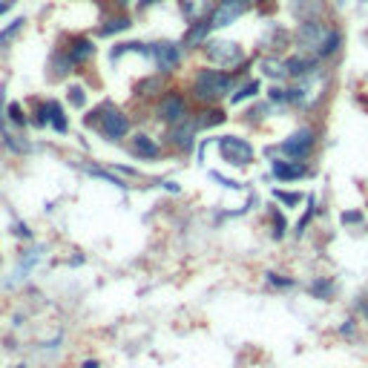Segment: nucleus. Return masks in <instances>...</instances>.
I'll return each instance as SVG.
<instances>
[{"label":"nucleus","instance_id":"obj_1","mask_svg":"<svg viewBox=\"0 0 368 368\" xmlns=\"http://www.w3.org/2000/svg\"><path fill=\"white\" fill-rule=\"evenodd\" d=\"M294 44L299 52L314 55L317 60H331L343 46V32L336 26L320 20H302L294 32Z\"/></svg>","mask_w":368,"mask_h":368},{"label":"nucleus","instance_id":"obj_2","mask_svg":"<svg viewBox=\"0 0 368 368\" xmlns=\"http://www.w3.org/2000/svg\"><path fill=\"white\" fill-rule=\"evenodd\" d=\"M236 89V78L222 70H199L193 78V98L202 104H216Z\"/></svg>","mask_w":368,"mask_h":368},{"label":"nucleus","instance_id":"obj_3","mask_svg":"<svg viewBox=\"0 0 368 368\" xmlns=\"http://www.w3.org/2000/svg\"><path fill=\"white\" fill-rule=\"evenodd\" d=\"M317 150V130L314 127H299L294 130L288 138L280 141L276 152H280L282 159H296V162H305Z\"/></svg>","mask_w":368,"mask_h":368},{"label":"nucleus","instance_id":"obj_4","mask_svg":"<svg viewBox=\"0 0 368 368\" xmlns=\"http://www.w3.org/2000/svg\"><path fill=\"white\" fill-rule=\"evenodd\" d=\"M204 58L210 60L213 67H222V70H236L244 64V49L236 41H207L204 44Z\"/></svg>","mask_w":368,"mask_h":368},{"label":"nucleus","instance_id":"obj_5","mask_svg":"<svg viewBox=\"0 0 368 368\" xmlns=\"http://www.w3.org/2000/svg\"><path fill=\"white\" fill-rule=\"evenodd\" d=\"M216 147L222 152V159L233 167H248L254 164V156H256V150L248 138H239V136H222L216 138Z\"/></svg>","mask_w":368,"mask_h":368},{"label":"nucleus","instance_id":"obj_6","mask_svg":"<svg viewBox=\"0 0 368 368\" xmlns=\"http://www.w3.org/2000/svg\"><path fill=\"white\" fill-rule=\"evenodd\" d=\"M254 4H256V0H219V4H216V12L210 15V26H213V29L230 26V23L239 20L244 12H251Z\"/></svg>","mask_w":368,"mask_h":368},{"label":"nucleus","instance_id":"obj_7","mask_svg":"<svg viewBox=\"0 0 368 368\" xmlns=\"http://www.w3.org/2000/svg\"><path fill=\"white\" fill-rule=\"evenodd\" d=\"M98 115H101V133H104V138L118 141V138H124L130 133V121H127L124 112H118L112 107H104Z\"/></svg>","mask_w":368,"mask_h":368},{"label":"nucleus","instance_id":"obj_8","mask_svg":"<svg viewBox=\"0 0 368 368\" xmlns=\"http://www.w3.org/2000/svg\"><path fill=\"white\" fill-rule=\"evenodd\" d=\"M270 173H273L276 181H299V178L311 176V167L305 162H296V159H273Z\"/></svg>","mask_w":368,"mask_h":368},{"label":"nucleus","instance_id":"obj_9","mask_svg":"<svg viewBox=\"0 0 368 368\" xmlns=\"http://www.w3.org/2000/svg\"><path fill=\"white\" fill-rule=\"evenodd\" d=\"M202 127V121L199 118H193V115H184L181 121H176L173 124V130H170V138H173V144L178 147V150H193V141H196V130Z\"/></svg>","mask_w":368,"mask_h":368},{"label":"nucleus","instance_id":"obj_10","mask_svg":"<svg viewBox=\"0 0 368 368\" xmlns=\"http://www.w3.org/2000/svg\"><path fill=\"white\" fill-rule=\"evenodd\" d=\"M150 55L156 58L159 70L167 75V72H176L178 64H181V46L178 44H170V41H162L156 46H150Z\"/></svg>","mask_w":368,"mask_h":368},{"label":"nucleus","instance_id":"obj_11","mask_svg":"<svg viewBox=\"0 0 368 368\" xmlns=\"http://www.w3.org/2000/svg\"><path fill=\"white\" fill-rule=\"evenodd\" d=\"M322 60H317L314 55H305V52H299V55H291V58H285V67H288V78H294V81H299V78H308V75H314V72H320L322 67Z\"/></svg>","mask_w":368,"mask_h":368},{"label":"nucleus","instance_id":"obj_12","mask_svg":"<svg viewBox=\"0 0 368 368\" xmlns=\"http://www.w3.org/2000/svg\"><path fill=\"white\" fill-rule=\"evenodd\" d=\"M184 115H188V101H184V96H178V92H170V96L162 98L159 104V118L167 121V124L173 127L176 121H181Z\"/></svg>","mask_w":368,"mask_h":368},{"label":"nucleus","instance_id":"obj_13","mask_svg":"<svg viewBox=\"0 0 368 368\" xmlns=\"http://www.w3.org/2000/svg\"><path fill=\"white\" fill-rule=\"evenodd\" d=\"M288 9L302 23V20H320L325 15L328 4L325 0H288Z\"/></svg>","mask_w":368,"mask_h":368},{"label":"nucleus","instance_id":"obj_14","mask_svg":"<svg viewBox=\"0 0 368 368\" xmlns=\"http://www.w3.org/2000/svg\"><path fill=\"white\" fill-rule=\"evenodd\" d=\"M181 12L190 23H199V20H207V15L216 12V4L213 0H181Z\"/></svg>","mask_w":368,"mask_h":368},{"label":"nucleus","instance_id":"obj_15","mask_svg":"<svg viewBox=\"0 0 368 368\" xmlns=\"http://www.w3.org/2000/svg\"><path fill=\"white\" fill-rule=\"evenodd\" d=\"M259 70L265 78L270 81H285L288 78V67H285V58H276V55H265L259 60Z\"/></svg>","mask_w":368,"mask_h":368},{"label":"nucleus","instance_id":"obj_16","mask_svg":"<svg viewBox=\"0 0 368 368\" xmlns=\"http://www.w3.org/2000/svg\"><path fill=\"white\" fill-rule=\"evenodd\" d=\"M308 294H311L314 299L328 302V299L336 294V280H331V276H317V280L308 285Z\"/></svg>","mask_w":368,"mask_h":368},{"label":"nucleus","instance_id":"obj_17","mask_svg":"<svg viewBox=\"0 0 368 368\" xmlns=\"http://www.w3.org/2000/svg\"><path fill=\"white\" fill-rule=\"evenodd\" d=\"M67 55L72 58V64H84V60H89L92 55H96V44H92L89 38H78V41H72Z\"/></svg>","mask_w":368,"mask_h":368},{"label":"nucleus","instance_id":"obj_18","mask_svg":"<svg viewBox=\"0 0 368 368\" xmlns=\"http://www.w3.org/2000/svg\"><path fill=\"white\" fill-rule=\"evenodd\" d=\"M213 32V26H210V20H199V23H190V32H188V38H184V44L188 46H204L207 44V35Z\"/></svg>","mask_w":368,"mask_h":368},{"label":"nucleus","instance_id":"obj_19","mask_svg":"<svg viewBox=\"0 0 368 368\" xmlns=\"http://www.w3.org/2000/svg\"><path fill=\"white\" fill-rule=\"evenodd\" d=\"M133 150L138 152L141 159H159V152H162L156 141H152L150 136H141V133H138V136L133 138Z\"/></svg>","mask_w":368,"mask_h":368},{"label":"nucleus","instance_id":"obj_20","mask_svg":"<svg viewBox=\"0 0 368 368\" xmlns=\"http://www.w3.org/2000/svg\"><path fill=\"white\" fill-rule=\"evenodd\" d=\"M259 89H262V84L254 78V81H244L233 96H230V104H242V101H251V98H256L259 96Z\"/></svg>","mask_w":368,"mask_h":368},{"label":"nucleus","instance_id":"obj_21","mask_svg":"<svg viewBox=\"0 0 368 368\" xmlns=\"http://www.w3.org/2000/svg\"><path fill=\"white\" fill-rule=\"evenodd\" d=\"M49 107V124L64 136V133H70V121H67V115H64V110H60V104L58 101H49L46 104Z\"/></svg>","mask_w":368,"mask_h":368},{"label":"nucleus","instance_id":"obj_22","mask_svg":"<svg viewBox=\"0 0 368 368\" xmlns=\"http://www.w3.org/2000/svg\"><path fill=\"white\" fill-rule=\"evenodd\" d=\"M273 199L280 202L282 207H288V210H291V207H299L305 196H302V193H294V190H273Z\"/></svg>","mask_w":368,"mask_h":368},{"label":"nucleus","instance_id":"obj_23","mask_svg":"<svg viewBox=\"0 0 368 368\" xmlns=\"http://www.w3.org/2000/svg\"><path fill=\"white\" fill-rule=\"evenodd\" d=\"M314 216H317V199H314V196H308V210H305V216L296 222V230H294V233H296V236H302L305 230H308V225L314 222Z\"/></svg>","mask_w":368,"mask_h":368},{"label":"nucleus","instance_id":"obj_24","mask_svg":"<svg viewBox=\"0 0 368 368\" xmlns=\"http://www.w3.org/2000/svg\"><path fill=\"white\" fill-rule=\"evenodd\" d=\"M270 216H273V239L280 242V239H285V230H288V222H285V213L282 210H270Z\"/></svg>","mask_w":368,"mask_h":368},{"label":"nucleus","instance_id":"obj_25","mask_svg":"<svg viewBox=\"0 0 368 368\" xmlns=\"http://www.w3.org/2000/svg\"><path fill=\"white\" fill-rule=\"evenodd\" d=\"M133 23H130V18H112V20H107V26H101V35H112V32H124V29H130Z\"/></svg>","mask_w":368,"mask_h":368},{"label":"nucleus","instance_id":"obj_26","mask_svg":"<svg viewBox=\"0 0 368 368\" xmlns=\"http://www.w3.org/2000/svg\"><path fill=\"white\" fill-rule=\"evenodd\" d=\"M268 101H270V104H291L288 86H280V84H273V86L268 89Z\"/></svg>","mask_w":368,"mask_h":368},{"label":"nucleus","instance_id":"obj_27","mask_svg":"<svg viewBox=\"0 0 368 368\" xmlns=\"http://www.w3.org/2000/svg\"><path fill=\"white\" fill-rule=\"evenodd\" d=\"M265 276H268V282H270L273 288H294V285H296V280H291V276H282V273H273V270L265 273Z\"/></svg>","mask_w":368,"mask_h":368},{"label":"nucleus","instance_id":"obj_28","mask_svg":"<svg viewBox=\"0 0 368 368\" xmlns=\"http://www.w3.org/2000/svg\"><path fill=\"white\" fill-rule=\"evenodd\" d=\"M225 112L222 110H210V112H204V118H202V127H216V124H225Z\"/></svg>","mask_w":368,"mask_h":368},{"label":"nucleus","instance_id":"obj_29","mask_svg":"<svg viewBox=\"0 0 368 368\" xmlns=\"http://www.w3.org/2000/svg\"><path fill=\"white\" fill-rule=\"evenodd\" d=\"M340 222H343L346 228H348V225H362V222H365V213H362V210H343Z\"/></svg>","mask_w":368,"mask_h":368},{"label":"nucleus","instance_id":"obj_30","mask_svg":"<svg viewBox=\"0 0 368 368\" xmlns=\"http://www.w3.org/2000/svg\"><path fill=\"white\" fill-rule=\"evenodd\" d=\"M9 121H12V124H18V127L26 124V115H23V107H20V104H9Z\"/></svg>","mask_w":368,"mask_h":368},{"label":"nucleus","instance_id":"obj_31","mask_svg":"<svg viewBox=\"0 0 368 368\" xmlns=\"http://www.w3.org/2000/svg\"><path fill=\"white\" fill-rule=\"evenodd\" d=\"M70 104H72V107H84V104H86L84 86H70Z\"/></svg>","mask_w":368,"mask_h":368},{"label":"nucleus","instance_id":"obj_32","mask_svg":"<svg viewBox=\"0 0 368 368\" xmlns=\"http://www.w3.org/2000/svg\"><path fill=\"white\" fill-rule=\"evenodd\" d=\"M70 67H72V58H70V55H67V58H64V55H55V72H58V75H67Z\"/></svg>","mask_w":368,"mask_h":368},{"label":"nucleus","instance_id":"obj_33","mask_svg":"<svg viewBox=\"0 0 368 368\" xmlns=\"http://www.w3.org/2000/svg\"><path fill=\"white\" fill-rule=\"evenodd\" d=\"M213 178H216L219 184H222V188H230V190H242V184L239 181H233V178H225V176H219V173H210Z\"/></svg>","mask_w":368,"mask_h":368},{"label":"nucleus","instance_id":"obj_34","mask_svg":"<svg viewBox=\"0 0 368 368\" xmlns=\"http://www.w3.org/2000/svg\"><path fill=\"white\" fill-rule=\"evenodd\" d=\"M354 328H357V320H346V325L340 328V334H343V336H351V334H354Z\"/></svg>","mask_w":368,"mask_h":368},{"label":"nucleus","instance_id":"obj_35","mask_svg":"<svg viewBox=\"0 0 368 368\" xmlns=\"http://www.w3.org/2000/svg\"><path fill=\"white\" fill-rule=\"evenodd\" d=\"M15 233H18V236H23V239H32V230H29L26 225H15Z\"/></svg>","mask_w":368,"mask_h":368},{"label":"nucleus","instance_id":"obj_36","mask_svg":"<svg viewBox=\"0 0 368 368\" xmlns=\"http://www.w3.org/2000/svg\"><path fill=\"white\" fill-rule=\"evenodd\" d=\"M360 314H362V320L368 322V296H365V299L360 302Z\"/></svg>","mask_w":368,"mask_h":368},{"label":"nucleus","instance_id":"obj_37","mask_svg":"<svg viewBox=\"0 0 368 368\" xmlns=\"http://www.w3.org/2000/svg\"><path fill=\"white\" fill-rule=\"evenodd\" d=\"M164 190H170V193H178L181 188H178V184H176V181H164Z\"/></svg>","mask_w":368,"mask_h":368},{"label":"nucleus","instance_id":"obj_38","mask_svg":"<svg viewBox=\"0 0 368 368\" xmlns=\"http://www.w3.org/2000/svg\"><path fill=\"white\" fill-rule=\"evenodd\" d=\"M15 6V0H4V4H0V15H4V12H9Z\"/></svg>","mask_w":368,"mask_h":368},{"label":"nucleus","instance_id":"obj_39","mask_svg":"<svg viewBox=\"0 0 368 368\" xmlns=\"http://www.w3.org/2000/svg\"><path fill=\"white\" fill-rule=\"evenodd\" d=\"M81 368H101V365H98V362H96V360H86V362H84V365H81Z\"/></svg>","mask_w":368,"mask_h":368},{"label":"nucleus","instance_id":"obj_40","mask_svg":"<svg viewBox=\"0 0 368 368\" xmlns=\"http://www.w3.org/2000/svg\"><path fill=\"white\" fill-rule=\"evenodd\" d=\"M152 4H159V0H141L138 6H152Z\"/></svg>","mask_w":368,"mask_h":368},{"label":"nucleus","instance_id":"obj_41","mask_svg":"<svg viewBox=\"0 0 368 368\" xmlns=\"http://www.w3.org/2000/svg\"><path fill=\"white\" fill-rule=\"evenodd\" d=\"M118 4H130V0H118Z\"/></svg>","mask_w":368,"mask_h":368},{"label":"nucleus","instance_id":"obj_42","mask_svg":"<svg viewBox=\"0 0 368 368\" xmlns=\"http://www.w3.org/2000/svg\"><path fill=\"white\" fill-rule=\"evenodd\" d=\"M15 368H26V365H15Z\"/></svg>","mask_w":368,"mask_h":368},{"label":"nucleus","instance_id":"obj_43","mask_svg":"<svg viewBox=\"0 0 368 368\" xmlns=\"http://www.w3.org/2000/svg\"><path fill=\"white\" fill-rule=\"evenodd\" d=\"M262 4H265V0H262Z\"/></svg>","mask_w":368,"mask_h":368}]
</instances>
